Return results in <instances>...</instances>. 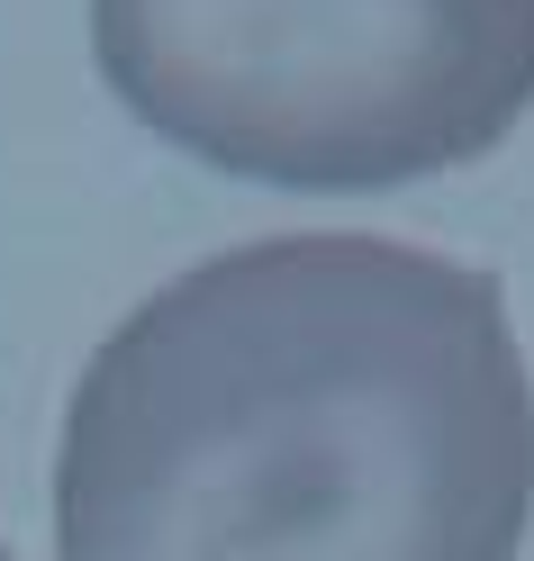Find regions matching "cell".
Returning a JSON list of instances; mask_svg holds the SVG:
<instances>
[{
  "instance_id": "obj_1",
  "label": "cell",
  "mask_w": 534,
  "mask_h": 561,
  "mask_svg": "<svg viewBox=\"0 0 534 561\" xmlns=\"http://www.w3.org/2000/svg\"><path fill=\"white\" fill-rule=\"evenodd\" d=\"M534 371L508 290L399 236H263L91 354L55 561H516Z\"/></svg>"
},
{
  "instance_id": "obj_2",
  "label": "cell",
  "mask_w": 534,
  "mask_h": 561,
  "mask_svg": "<svg viewBox=\"0 0 534 561\" xmlns=\"http://www.w3.org/2000/svg\"><path fill=\"white\" fill-rule=\"evenodd\" d=\"M118 110L263 191H399L534 110V0H91Z\"/></svg>"
},
{
  "instance_id": "obj_3",
  "label": "cell",
  "mask_w": 534,
  "mask_h": 561,
  "mask_svg": "<svg viewBox=\"0 0 534 561\" xmlns=\"http://www.w3.org/2000/svg\"><path fill=\"white\" fill-rule=\"evenodd\" d=\"M0 552H10V543H0Z\"/></svg>"
},
{
  "instance_id": "obj_4",
  "label": "cell",
  "mask_w": 534,
  "mask_h": 561,
  "mask_svg": "<svg viewBox=\"0 0 534 561\" xmlns=\"http://www.w3.org/2000/svg\"><path fill=\"white\" fill-rule=\"evenodd\" d=\"M0 561H10V552H0Z\"/></svg>"
}]
</instances>
